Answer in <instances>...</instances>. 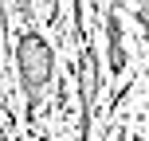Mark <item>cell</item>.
Masks as SVG:
<instances>
[{
  "mask_svg": "<svg viewBox=\"0 0 149 141\" xmlns=\"http://www.w3.org/2000/svg\"><path fill=\"white\" fill-rule=\"evenodd\" d=\"M16 63H20V82H24V90H28V102L36 106L39 94H43V86L51 82L55 51H51V43H47L43 35L28 31V35L16 43Z\"/></svg>",
  "mask_w": 149,
  "mask_h": 141,
  "instance_id": "6da1fadb",
  "label": "cell"
},
{
  "mask_svg": "<svg viewBox=\"0 0 149 141\" xmlns=\"http://www.w3.org/2000/svg\"><path fill=\"white\" fill-rule=\"evenodd\" d=\"M106 35H110V71H122L126 67V51H122V24L118 16H106Z\"/></svg>",
  "mask_w": 149,
  "mask_h": 141,
  "instance_id": "7a4b0ae2",
  "label": "cell"
}]
</instances>
